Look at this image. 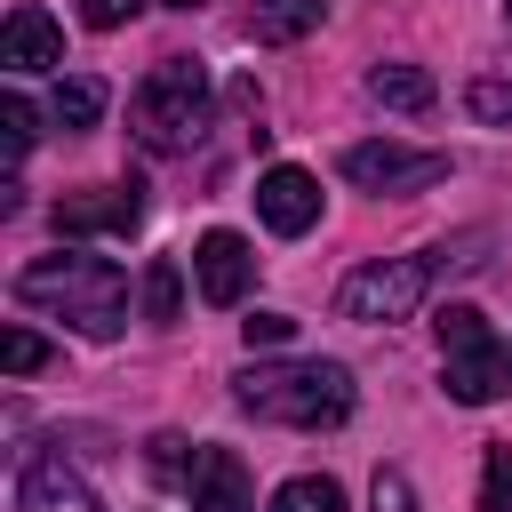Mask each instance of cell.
<instances>
[{
	"label": "cell",
	"instance_id": "1",
	"mask_svg": "<svg viewBox=\"0 0 512 512\" xmlns=\"http://www.w3.org/2000/svg\"><path fill=\"white\" fill-rule=\"evenodd\" d=\"M16 296L24 304H48V312H64L80 336H120L128 328V272L112 264V256H40V264H24L16 272Z\"/></svg>",
	"mask_w": 512,
	"mask_h": 512
},
{
	"label": "cell",
	"instance_id": "2",
	"mask_svg": "<svg viewBox=\"0 0 512 512\" xmlns=\"http://www.w3.org/2000/svg\"><path fill=\"white\" fill-rule=\"evenodd\" d=\"M232 400L248 416L296 424V432H328L352 416V368L344 360H280V368H240Z\"/></svg>",
	"mask_w": 512,
	"mask_h": 512
},
{
	"label": "cell",
	"instance_id": "3",
	"mask_svg": "<svg viewBox=\"0 0 512 512\" xmlns=\"http://www.w3.org/2000/svg\"><path fill=\"white\" fill-rule=\"evenodd\" d=\"M200 128H208V64L200 56H160L128 96V136L144 152H192Z\"/></svg>",
	"mask_w": 512,
	"mask_h": 512
},
{
	"label": "cell",
	"instance_id": "4",
	"mask_svg": "<svg viewBox=\"0 0 512 512\" xmlns=\"http://www.w3.org/2000/svg\"><path fill=\"white\" fill-rule=\"evenodd\" d=\"M432 272H440V248H424V256H384V264H360V272L336 288V312H344V320H368V328H384V320H408V312L432 296Z\"/></svg>",
	"mask_w": 512,
	"mask_h": 512
},
{
	"label": "cell",
	"instance_id": "5",
	"mask_svg": "<svg viewBox=\"0 0 512 512\" xmlns=\"http://www.w3.org/2000/svg\"><path fill=\"white\" fill-rule=\"evenodd\" d=\"M360 192H424L448 176V152H408V144H344L336 160Z\"/></svg>",
	"mask_w": 512,
	"mask_h": 512
},
{
	"label": "cell",
	"instance_id": "6",
	"mask_svg": "<svg viewBox=\"0 0 512 512\" xmlns=\"http://www.w3.org/2000/svg\"><path fill=\"white\" fill-rule=\"evenodd\" d=\"M256 216H264L280 240L312 232V224H320V176H312V168H288V160L264 168V176H256Z\"/></svg>",
	"mask_w": 512,
	"mask_h": 512
},
{
	"label": "cell",
	"instance_id": "7",
	"mask_svg": "<svg viewBox=\"0 0 512 512\" xmlns=\"http://www.w3.org/2000/svg\"><path fill=\"white\" fill-rule=\"evenodd\" d=\"M136 224H144V184H104V192H72V200H56V232H64V240L136 232Z\"/></svg>",
	"mask_w": 512,
	"mask_h": 512
},
{
	"label": "cell",
	"instance_id": "8",
	"mask_svg": "<svg viewBox=\"0 0 512 512\" xmlns=\"http://www.w3.org/2000/svg\"><path fill=\"white\" fill-rule=\"evenodd\" d=\"M184 496H192V512H248V464H240V448L200 440L192 472H184Z\"/></svg>",
	"mask_w": 512,
	"mask_h": 512
},
{
	"label": "cell",
	"instance_id": "9",
	"mask_svg": "<svg viewBox=\"0 0 512 512\" xmlns=\"http://www.w3.org/2000/svg\"><path fill=\"white\" fill-rule=\"evenodd\" d=\"M192 280H200V296H208V304H240V296H248V280H256L248 240H240V232H200V248H192Z\"/></svg>",
	"mask_w": 512,
	"mask_h": 512
},
{
	"label": "cell",
	"instance_id": "10",
	"mask_svg": "<svg viewBox=\"0 0 512 512\" xmlns=\"http://www.w3.org/2000/svg\"><path fill=\"white\" fill-rule=\"evenodd\" d=\"M16 512H104V504H96V488L64 456H32L16 472Z\"/></svg>",
	"mask_w": 512,
	"mask_h": 512
},
{
	"label": "cell",
	"instance_id": "11",
	"mask_svg": "<svg viewBox=\"0 0 512 512\" xmlns=\"http://www.w3.org/2000/svg\"><path fill=\"white\" fill-rule=\"evenodd\" d=\"M0 64L8 72H64V32L48 8H8L0 24Z\"/></svg>",
	"mask_w": 512,
	"mask_h": 512
},
{
	"label": "cell",
	"instance_id": "12",
	"mask_svg": "<svg viewBox=\"0 0 512 512\" xmlns=\"http://www.w3.org/2000/svg\"><path fill=\"white\" fill-rule=\"evenodd\" d=\"M440 384H448V400H464V408H488V400H504V392H512V344H496V336H488V344L456 352Z\"/></svg>",
	"mask_w": 512,
	"mask_h": 512
},
{
	"label": "cell",
	"instance_id": "13",
	"mask_svg": "<svg viewBox=\"0 0 512 512\" xmlns=\"http://www.w3.org/2000/svg\"><path fill=\"white\" fill-rule=\"evenodd\" d=\"M368 96H376L384 112H432V104H440V88H432L424 64H376V72H368Z\"/></svg>",
	"mask_w": 512,
	"mask_h": 512
},
{
	"label": "cell",
	"instance_id": "14",
	"mask_svg": "<svg viewBox=\"0 0 512 512\" xmlns=\"http://www.w3.org/2000/svg\"><path fill=\"white\" fill-rule=\"evenodd\" d=\"M320 16H328V0H256V8H248V32H256L264 48H288V40H304Z\"/></svg>",
	"mask_w": 512,
	"mask_h": 512
},
{
	"label": "cell",
	"instance_id": "15",
	"mask_svg": "<svg viewBox=\"0 0 512 512\" xmlns=\"http://www.w3.org/2000/svg\"><path fill=\"white\" fill-rule=\"evenodd\" d=\"M272 512H344V488L328 472H296V480L272 488Z\"/></svg>",
	"mask_w": 512,
	"mask_h": 512
},
{
	"label": "cell",
	"instance_id": "16",
	"mask_svg": "<svg viewBox=\"0 0 512 512\" xmlns=\"http://www.w3.org/2000/svg\"><path fill=\"white\" fill-rule=\"evenodd\" d=\"M48 112H56V128H96L104 120V88L96 80H56V104Z\"/></svg>",
	"mask_w": 512,
	"mask_h": 512
},
{
	"label": "cell",
	"instance_id": "17",
	"mask_svg": "<svg viewBox=\"0 0 512 512\" xmlns=\"http://www.w3.org/2000/svg\"><path fill=\"white\" fill-rule=\"evenodd\" d=\"M432 328H440V352H448V360H456V352H472V344H488V336H496V328H488V312H480V304H448V312H440V320H432Z\"/></svg>",
	"mask_w": 512,
	"mask_h": 512
},
{
	"label": "cell",
	"instance_id": "18",
	"mask_svg": "<svg viewBox=\"0 0 512 512\" xmlns=\"http://www.w3.org/2000/svg\"><path fill=\"white\" fill-rule=\"evenodd\" d=\"M176 312H184V272H176V264L160 256V264L144 272V320H160V328H168Z\"/></svg>",
	"mask_w": 512,
	"mask_h": 512
},
{
	"label": "cell",
	"instance_id": "19",
	"mask_svg": "<svg viewBox=\"0 0 512 512\" xmlns=\"http://www.w3.org/2000/svg\"><path fill=\"white\" fill-rule=\"evenodd\" d=\"M32 136H40V112L8 88V96H0V144H8V160H24V152H32Z\"/></svg>",
	"mask_w": 512,
	"mask_h": 512
},
{
	"label": "cell",
	"instance_id": "20",
	"mask_svg": "<svg viewBox=\"0 0 512 512\" xmlns=\"http://www.w3.org/2000/svg\"><path fill=\"white\" fill-rule=\"evenodd\" d=\"M0 360H8V376H32V368H48V344L32 328H8L0 336Z\"/></svg>",
	"mask_w": 512,
	"mask_h": 512
},
{
	"label": "cell",
	"instance_id": "21",
	"mask_svg": "<svg viewBox=\"0 0 512 512\" xmlns=\"http://www.w3.org/2000/svg\"><path fill=\"white\" fill-rule=\"evenodd\" d=\"M368 512H416V488H408V472H400V464H384V472H376Z\"/></svg>",
	"mask_w": 512,
	"mask_h": 512
},
{
	"label": "cell",
	"instance_id": "22",
	"mask_svg": "<svg viewBox=\"0 0 512 512\" xmlns=\"http://www.w3.org/2000/svg\"><path fill=\"white\" fill-rule=\"evenodd\" d=\"M240 336H248V352H272V344L296 336V320L288 312H256V320H240Z\"/></svg>",
	"mask_w": 512,
	"mask_h": 512
},
{
	"label": "cell",
	"instance_id": "23",
	"mask_svg": "<svg viewBox=\"0 0 512 512\" xmlns=\"http://www.w3.org/2000/svg\"><path fill=\"white\" fill-rule=\"evenodd\" d=\"M152 472H160V480H184V472H192L184 432H152Z\"/></svg>",
	"mask_w": 512,
	"mask_h": 512
},
{
	"label": "cell",
	"instance_id": "24",
	"mask_svg": "<svg viewBox=\"0 0 512 512\" xmlns=\"http://www.w3.org/2000/svg\"><path fill=\"white\" fill-rule=\"evenodd\" d=\"M464 104H472V120H496V128L512 120V88H504V80H472Z\"/></svg>",
	"mask_w": 512,
	"mask_h": 512
},
{
	"label": "cell",
	"instance_id": "25",
	"mask_svg": "<svg viewBox=\"0 0 512 512\" xmlns=\"http://www.w3.org/2000/svg\"><path fill=\"white\" fill-rule=\"evenodd\" d=\"M480 512H512V448H488V496Z\"/></svg>",
	"mask_w": 512,
	"mask_h": 512
},
{
	"label": "cell",
	"instance_id": "26",
	"mask_svg": "<svg viewBox=\"0 0 512 512\" xmlns=\"http://www.w3.org/2000/svg\"><path fill=\"white\" fill-rule=\"evenodd\" d=\"M136 8H144V0H80V24H88V32H120Z\"/></svg>",
	"mask_w": 512,
	"mask_h": 512
},
{
	"label": "cell",
	"instance_id": "27",
	"mask_svg": "<svg viewBox=\"0 0 512 512\" xmlns=\"http://www.w3.org/2000/svg\"><path fill=\"white\" fill-rule=\"evenodd\" d=\"M168 8H200V0H168Z\"/></svg>",
	"mask_w": 512,
	"mask_h": 512
},
{
	"label": "cell",
	"instance_id": "28",
	"mask_svg": "<svg viewBox=\"0 0 512 512\" xmlns=\"http://www.w3.org/2000/svg\"><path fill=\"white\" fill-rule=\"evenodd\" d=\"M504 24H512V0H504Z\"/></svg>",
	"mask_w": 512,
	"mask_h": 512
}]
</instances>
